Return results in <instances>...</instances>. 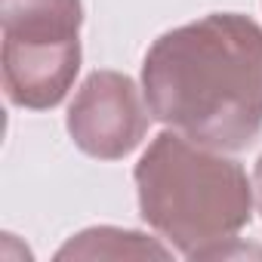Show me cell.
<instances>
[{"mask_svg":"<svg viewBox=\"0 0 262 262\" xmlns=\"http://www.w3.org/2000/svg\"><path fill=\"white\" fill-rule=\"evenodd\" d=\"M148 111L213 151H241L262 129V28L222 13L167 31L145 56Z\"/></svg>","mask_w":262,"mask_h":262,"instance_id":"6da1fadb","label":"cell"},{"mask_svg":"<svg viewBox=\"0 0 262 262\" xmlns=\"http://www.w3.org/2000/svg\"><path fill=\"white\" fill-rule=\"evenodd\" d=\"M136 185L142 219L191 259L219 256V244L250 222L253 194L244 170L182 133H161L151 142L136 167Z\"/></svg>","mask_w":262,"mask_h":262,"instance_id":"7a4b0ae2","label":"cell"},{"mask_svg":"<svg viewBox=\"0 0 262 262\" xmlns=\"http://www.w3.org/2000/svg\"><path fill=\"white\" fill-rule=\"evenodd\" d=\"M4 90L22 108H53L80 68V0H0Z\"/></svg>","mask_w":262,"mask_h":262,"instance_id":"3957f363","label":"cell"},{"mask_svg":"<svg viewBox=\"0 0 262 262\" xmlns=\"http://www.w3.org/2000/svg\"><path fill=\"white\" fill-rule=\"evenodd\" d=\"M145 126L148 114L133 80L114 71H96L80 86L68 114V129L74 142L86 155L105 161L133 151L145 136Z\"/></svg>","mask_w":262,"mask_h":262,"instance_id":"277c9868","label":"cell"},{"mask_svg":"<svg viewBox=\"0 0 262 262\" xmlns=\"http://www.w3.org/2000/svg\"><path fill=\"white\" fill-rule=\"evenodd\" d=\"M256 201H259V213H262V158L256 164Z\"/></svg>","mask_w":262,"mask_h":262,"instance_id":"5b68a950","label":"cell"}]
</instances>
